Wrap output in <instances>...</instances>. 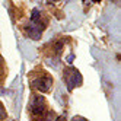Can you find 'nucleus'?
I'll list each match as a JSON object with an SVG mask.
<instances>
[{"mask_svg":"<svg viewBox=\"0 0 121 121\" xmlns=\"http://www.w3.org/2000/svg\"><path fill=\"white\" fill-rule=\"evenodd\" d=\"M64 80L67 83V89L73 91L76 86L82 85V76H80L79 70H76L73 67H69L64 70Z\"/></svg>","mask_w":121,"mask_h":121,"instance_id":"1","label":"nucleus"},{"mask_svg":"<svg viewBox=\"0 0 121 121\" xmlns=\"http://www.w3.org/2000/svg\"><path fill=\"white\" fill-rule=\"evenodd\" d=\"M45 108H47V104H45L44 96H41V95H34L32 99H31V104H29L31 114L34 117H41L45 112Z\"/></svg>","mask_w":121,"mask_h":121,"instance_id":"2","label":"nucleus"},{"mask_svg":"<svg viewBox=\"0 0 121 121\" xmlns=\"http://www.w3.org/2000/svg\"><path fill=\"white\" fill-rule=\"evenodd\" d=\"M44 28H45V23H42L41 21H31L26 26V34L32 39H39Z\"/></svg>","mask_w":121,"mask_h":121,"instance_id":"3","label":"nucleus"},{"mask_svg":"<svg viewBox=\"0 0 121 121\" xmlns=\"http://www.w3.org/2000/svg\"><path fill=\"white\" fill-rule=\"evenodd\" d=\"M32 86L39 92H48L53 86V79L48 74H42L39 77H37L35 80H32Z\"/></svg>","mask_w":121,"mask_h":121,"instance_id":"4","label":"nucleus"},{"mask_svg":"<svg viewBox=\"0 0 121 121\" xmlns=\"http://www.w3.org/2000/svg\"><path fill=\"white\" fill-rule=\"evenodd\" d=\"M4 117H6V111H4L3 105L0 104V121H3V120H4Z\"/></svg>","mask_w":121,"mask_h":121,"instance_id":"5","label":"nucleus"},{"mask_svg":"<svg viewBox=\"0 0 121 121\" xmlns=\"http://www.w3.org/2000/svg\"><path fill=\"white\" fill-rule=\"evenodd\" d=\"M56 121H66V117L60 115V117H57V118H56Z\"/></svg>","mask_w":121,"mask_h":121,"instance_id":"6","label":"nucleus"},{"mask_svg":"<svg viewBox=\"0 0 121 121\" xmlns=\"http://www.w3.org/2000/svg\"><path fill=\"white\" fill-rule=\"evenodd\" d=\"M73 121H86L85 118H82V117H74L73 118Z\"/></svg>","mask_w":121,"mask_h":121,"instance_id":"7","label":"nucleus"},{"mask_svg":"<svg viewBox=\"0 0 121 121\" xmlns=\"http://www.w3.org/2000/svg\"><path fill=\"white\" fill-rule=\"evenodd\" d=\"M0 64H2V57H0Z\"/></svg>","mask_w":121,"mask_h":121,"instance_id":"8","label":"nucleus"}]
</instances>
